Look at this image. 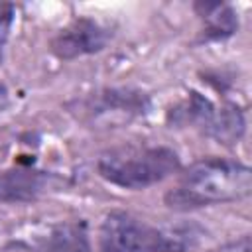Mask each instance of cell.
I'll use <instances>...</instances> for the list:
<instances>
[{
    "label": "cell",
    "mask_w": 252,
    "mask_h": 252,
    "mask_svg": "<svg viewBox=\"0 0 252 252\" xmlns=\"http://www.w3.org/2000/svg\"><path fill=\"white\" fill-rule=\"evenodd\" d=\"M252 171L246 163L224 158H205L191 163L175 189L165 195L173 209H193L238 201L250 195Z\"/></svg>",
    "instance_id": "6da1fadb"
},
{
    "label": "cell",
    "mask_w": 252,
    "mask_h": 252,
    "mask_svg": "<svg viewBox=\"0 0 252 252\" xmlns=\"http://www.w3.org/2000/svg\"><path fill=\"white\" fill-rule=\"evenodd\" d=\"M96 167L100 177L116 187L146 189L173 175L179 158L167 146H120L104 152Z\"/></svg>",
    "instance_id": "7a4b0ae2"
},
{
    "label": "cell",
    "mask_w": 252,
    "mask_h": 252,
    "mask_svg": "<svg viewBox=\"0 0 252 252\" xmlns=\"http://www.w3.org/2000/svg\"><path fill=\"white\" fill-rule=\"evenodd\" d=\"M98 252H156V228L130 213L110 211L98 226Z\"/></svg>",
    "instance_id": "3957f363"
},
{
    "label": "cell",
    "mask_w": 252,
    "mask_h": 252,
    "mask_svg": "<svg viewBox=\"0 0 252 252\" xmlns=\"http://www.w3.org/2000/svg\"><path fill=\"white\" fill-rule=\"evenodd\" d=\"M108 30L93 18H77L61 28L51 39V51L65 61L96 53L108 43Z\"/></svg>",
    "instance_id": "277c9868"
},
{
    "label": "cell",
    "mask_w": 252,
    "mask_h": 252,
    "mask_svg": "<svg viewBox=\"0 0 252 252\" xmlns=\"http://www.w3.org/2000/svg\"><path fill=\"white\" fill-rule=\"evenodd\" d=\"M28 252H87L89 234L83 222H53L16 240Z\"/></svg>",
    "instance_id": "5b68a950"
},
{
    "label": "cell",
    "mask_w": 252,
    "mask_h": 252,
    "mask_svg": "<svg viewBox=\"0 0 252 252\" xmlns=\"http://www.w3.org/2000/svg\"><path fill=\"white\" fill-rule=\"evenodd\" d=\"M51 183V175L30 167V165H16L10 169L0 171V203L4 205H18L35 201L39 195L47 191Z\"/></svg>",
    "instance_id": "8992f818"
},
{
    "label": "cell",
    "mask_w": 252,
    "mask_h": 252,
    "mask_svg": "<svg viewBox=\"0 0 252 252\" xmlns=\"http://www.w3.org/2000/svg\"><path fill=\"white\" fill-rule=\"evenodd\" d=\"M244 114L234 104H224L220 108H213V114L203 128L211 138L220 144H234L244 134Z\"/></svg>",
    "instance_id": "52a82bcc"
},
{
    "label": "cell",
    "mask_w": 252,
    "mask_h": 252,
    "mask_svg": "<svg viewBox=\"0 0 252 252\" xmlns=\"http://www.w3.org/2000/svg\"><path fill=\"white\" fill-rule=\"evenodd\" d=\"M93 112L94 114H122V116H136L144 114L148 108V98L140 93L132 91H106L94 98Z\"/></svg>",
    "instance_id": "ba28073f"
},
{
    "label": "cell",
    "mask_w": 252,
    "mask_h": 252,
    "mask_svg": "<svg viewBox=\"0 0 252 252\" xmlns=\"http://www.w3.org/2000/svg\"><path fill=\"white\" fill-rule=\"evenodd\" d=\"M203 18L207 22L205 35L211 39H222V37L230 35L238 26V20L232 14V10L222 4H207Z\"/></svg>",
    "instance_id": "9c48e42d"
},
{
    "label": "cell",
    "mask_w": 252,
    "mask_h": 252,
    "mask_svg": "<svg viewBox=\"0 0 252 252\" xmlns=\"http://www.w3.org/2000/svg\"><path fill=\"white\" fill-rule=\"evenodd\" d=\"M14 16H16V8L12 4H0V61H2L4 47H6L8 37H10Z\"/></svg>",
    "instance_id": "30bf717a"
},
{
    "label": "cell",
    "mask_w": 252,
    "mask_h": 252,
    "mask_svg": "<svg viewBox=\"0 0 252 252\" xmlns=\"http://www.w3.org/2000/svg\"><path fill=\"white\" fill-rule=\"evenodd\" d=\"M209 252H250V236L244 234V236H240V238H236L232 242H226L220 248L209 250Z\"/></svg>",
    "instance_id": "8fae6325"
},
{
    "label": "cell",
    "mask_w": 252,
    "mask_h": 252,
    "mask_svg": "<svg viewBox=\"0 0 252 252\" xmlns=\"http://www.w3.org/2000/svg\"><path fill=\"white\" fill-rule=\"evenodd\" d=\"M4 98H6V91L0 87V100H4Z\"/></svg>",
    "instance_id": "7c38bea8"
}]
</instances>
